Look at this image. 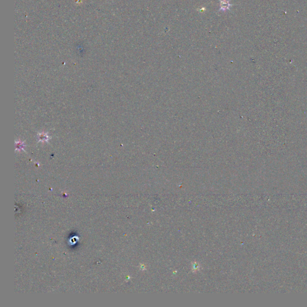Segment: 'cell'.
<instances>
[{
	"label": "cell",
	"instance_id": "obj_1",
	"mask_svg": "<svg viewBox=\"0 0 307 307\" xmlns=\"http://www.w3.org/2000/svg\"><path fill=\"white\" fill-rule=\"evenodd\" d=\"M220 10L222 11H225L229 10L231 4L229 3V1L227 0H220Z\"/></svg>",
	"mask_w": 307,
	"mask_h": 307
}]
</instances>
